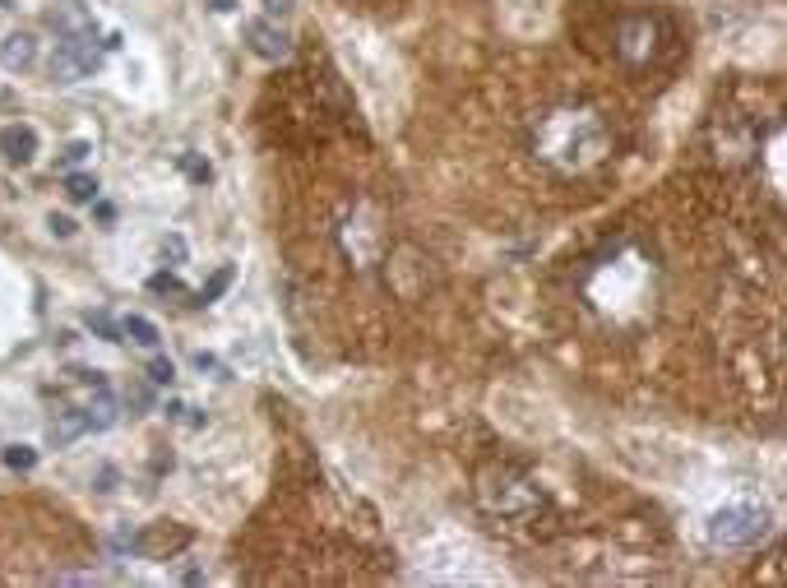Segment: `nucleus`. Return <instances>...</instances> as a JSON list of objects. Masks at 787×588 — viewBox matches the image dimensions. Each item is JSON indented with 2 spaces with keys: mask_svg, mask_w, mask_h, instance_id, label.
I'll list each match as a JSON object with an SVG mask.
<instances>
[{
  "mask_svg": "<svg viewBox=\"0 0 787 588\" xmlns=\"http://www.w3.org/2000/svg\"><path fill=\"white\" fill-rule=\"evenodd\" d=\"M528 153L542 167L561 172V176H574V172L598 167L612 153V130H607V121L593 107L551 102V107H542L533 116V126H528Z\"/></svg>",
  "mask_w": 787,
  "mask_h": 588,
  "instance_id": "nucleus-1",
  "label": "nucleus"
},
{
  "mask_svg": "<svg viewBox=\"0 0 787 588\" xmlns=\"http://www.w3.org/2000/svg\"><path fill=\"white\" fill-rule=\"evenodd\" d=\"M478 500L487 515H500V519H524L533 515V509L542 505V491L528 473H519V468H487V473L478 478Z\"/></svg>",
  "mask_w": 787,
  "mask_h": 588,
  "instance_id": "nucleus-2",
  "label": "nucleus"
},
{
  "mask_svg": "<svg viewBox=\"0 0 787 588\" xmlns=\"http://www.w3.org/2000/svg\"><path fill=\"white\" fill-rule=\"evenodd\" d=\"M773 533L769 509L760 505H723L714 519H708V542L714 546H755Z\"/></svg>",
  "mask_w": 787,
  "mask_h": 588,
  "instance_id": "nucleus-3",
  "label": "nucleus"
},
{
  "mask_svg": "<svg viewBox=\"0 0 787 588\" xmlns=\"http://www.w3.org/2000/svg\"><path fill=\"white\" fill-rule=\"evenodd\" d=\"M662 37H667V28L658 14H625L616 24V56L630 70H644L662 56Z\"/></svg>",
  "mask_w": 787,
  "mask_h": 588,
  "instance_id": "nucleus-4",
  "label": "nucleus"
},
{
  "mask_svg": "<svg viewBox=\"0 0 787 588\" xmlns=\"http://www.w3.org/2000/svg\"><path fill=\"white\" fill-rule=\"evenodd\" d=\"M190 528H181V524H148V528H139V533H130V537H121V546H130L135 556H144V561H167V556H176V552H185L190 546Z\"/></svg>",
  "mask_w": 787,
  "mask_h": 588,
  "instance_id": "nucleus-5",
  "label": "nucleus"
},
{
  "mask_svg": "<svg viewBox=\"0 0 787 588\" xmlns=\"http://www.w3.org/2000/svg\"><path fill=\"white\" fill-rule=\"evenodd\" d=\"M98 65H102V52L93 47V33L89 37H61L56 56H52V80L74 84V80H84V74H93Z\"/></svg>",
  "mask_w": 787,
  "mask_h": 588,
  "instance_id": "nucleus-6",
  "label": "nucleus"
},
{
  "mask_svg": "<svg viewBox=\"0 0 787 588\" xmlns=\"http://www.w3.org/2000/svg\"><path fill=\"white\" fill-rule=\"evenodd\" d=\"M246 43H251V52L264 56V61H283V56L292 52V37H288L279 24H269V19H251V24H246Z\"/></svg>",
  "mask_w": 787,
  "mask_h": 588,
  "instance_id": "nucleus-7",
  "label": "nucleus"
},
{
  "mask_svg": "<svg viewBox=\"0 0 787 588\" xmlns=\"http://www.w3.org/2000/svg\"><path fill=\"white\" fill-rule=\"evenodd\" d=\"M47 24L56 28V37H89L93 33V14L84 5H74V0H61V5L47 14Z\"/></svg>",
  "mask_w": 787,
  "mask_h": 588,
  "instance_id": "nucleus-8",
  "label": "nucleus"
},
{
  "mask_svg": "<svg viewBox=\"0 0 787 588\" xmlns=\"http://www.w3.org/2000/svg\"><path fill=\"white\" fill-rule=\"evenodd\" d=\"M79 413H84L89 431H107V426H116V394H111L102 380H93V399L79 408Z\"/></svg>",
  "mask_w": 787,
  "mask_h": 588,
  "instance_id": "nucleus-9",
  "label": "nucleus"
},
{
  "mask_svg": "<svg viewBox=\"0 0 787 588\" xmlns=\"http://www.w3.org/2000/svg\"><path fill=\"white\" fill-rule=\"evenodd\" d=\"M0 153H5L10 163H28L37 153V130L33 126H5L0 130Z\"/></svg>",
  "mask_w": 787,
  "mask_h": 588,
  "instance_id": "nucleus-10",
  "label": "nucleus"
},
{
  "mask_svg": "<svg viewBox=\"0 0 787 588\" xmlns=\"http://www.w3.org/2000/svg\"><path fill=\"white\" fill-rule=\"evenodd\" d=\"M37 61V43H33V33H10L5 43H0V65H10V70H28Z\"/></svg>",
  "mask_w": 787,
  "mask_h": 588,
  "instance_id": "nucleus-11",
  "label": "nucleus"
},
{
  "mask_svg": "<svg viewBox=\"0 0 787 588\" xmlns=\"http://www.w3.org/2000/svg\"><path fill=\"white\" fill-rule=\"evenodd\" d=\"M89 431V422H84V413H61L56 422H52V431H47V441L61 450V445H70V441H79Z\"/></svg>",
  "mask_w": 787,
  "mask_h": 588,
  "instance_id": "nucleus-12",
  "label": "nucleus"
},
{
  "mask_svg": "<svg viewBox=\"0 0 787 588\" xmlns=\"http://www.w3.org/2000/svg\"><path fill=\"white\" fill-rule=\"evenodd\" d=\"M121 334H126L130 343H139V347H157V338H163L148 316H126V320H121Z\"/></svg>",
  "mask_w": 787,
  "mask_h": 588,
  "instance_id": "nucleus-13",
  "label": "nucleus"
},
{
  "mask_svg": "<svg viewBox=\"0 0 787 588\" xmlns=\"http://www.w3.org/2000/svg\"><path fill=\"white\" fill-rule=\"evenodd\" d=\"M84 325L98 334V338H107V343H126V334H121V325H116L111 316H107V310H89V316H84Z\"/></svg>",
  "mask_w": 787,
  "mask_h": 588,
  "instance_id": "nucleus-14",
  "label": "nucleus"
},
{
  "mask_svg": "<svg viewBox=\"0 0 787 588\" xmlns=\"http://www.w3.org/2000/svg\"><path fill=\"white\" fill-rule=\"evenodd\" d=\"M65 194H70L74 204H89L93 194H98V181L84 176V172H70V176H65Z\"/></svg>",
  "mask_w": 787,
  "mask_h": 588,
  "instance_id": "nucleus-15",
  "label": "nucleus"
},
{
  "mask_svg": "<svg viewBox=\"0 0 787 588\" xmlns=\"http://www.w3.org/2000/svg\"><path fill=\"white\" fill-rule=\"evenodd\" d=\"M232 279H236V269H232V264H223V269L213 273V279H209V283L200 288V306H209V301H218V297H223V292L232 288Z\"/></svg>",
  "mask_w": 787,
  "mask_h": 588,
  "instance_id": "nucleus-16",
  "label": "nucleus"
},
{
  "mask_svg": "<svg viewBox=\"0 0 787 588\" xmlns=\"http://www.w3.org/2000/svg\"><path fill=\"white\" fill-rule=\"evenodd\" d=\"M0 459H5V468H14V473H33V468H37V450L33 445H10Z\"/></svg>",
  "mask_w": 787,
  "mask_h": 588,
  "instance_id": "nucleus-17",
  "label": "nucleus"
},
{
  "mask_svg": "<svg viewBox=\"0 0 787 588\" xmlns=\"http://www.w3.org/2000/svg\"><path fill=\"white\" fill-rule=\"evenodd\" d=\"M89 153H93V144H89V139H70V144L61 148V158H56V163H61V167H74V163H84Z\"/></svg>",
  "mask_w": 787,
  "mask_h": 588,
  "instance_id": "nucleus-18",
  "label": "nucleus"
},
{
  "mask_svg": "<svg viewBox=\"0 0 787 588\" xmlns=\"http://www.w3.org/2000/svg\"><path fill=\"white\" fill-rule=\"evenodd\" d=\"M148 380H153V384H172V380H176V366H172L167 357H153V362H148Z\"/></svg>",
  "mask_w": 787,
  "mask_h": 588,
  "instance_id": "nucleus-19",
  "label": "nucleus"
},
{
  "mask_svg": "<svg viewBox=\"0 0 787 588\" xmlns=\"http://www.w3.org/2000/svg\"><path fill=\"white\" fill-rule=\"evenodd\" d=\"M148 292H181V279H176V273H153Z\"/></svg>",
  "mask_w": 787,
  "mask_h": 588,
  "instance_id": "nucleus-20",
  "label": "nucleus"
},
{
  "mask_svg": "<svg viewBox=\"0 0 787 588\" xmlns=\"http://www.w3.org/2000/svg\"><path fill=\"white\" fill-rule=\"evenodd\" d=\"M181 167H185V176H190V181H200V185L213 176V172H209V163H200V158H181Z\"/></svg>",
  "mask_w": 787,
  "mask_h": 588,
  "instance_id": "nucleus-21",
  "label": "nucleus"
},
{
  "mask_svg": "<svg viewBox=\"0 0 787 588\" xmlns=\"http://www.w3.org/2000/svg\"><path fill=\"white\" fill-rule=\"evenodd\" d=\"M194 366H200V371H213V375H227V366L213 357V352H194Z\"/></svg>",
  "mask_w": 787,
  "mask_h": 588,
  "instance_id": "nucleus-22",
  "label": "nucleus"
},
{
  "mask_svg": "<svg viewBox=\"0 0 787 588\" xmlns=\"http://www.w3.org/2000/svg\"><path fill=\"white\" fill-rule=\"evenodd\" d=\"M126 403H135V408H148V403H153L148 384H130V389H126Z\"/></svg>",
  "mask_w": 787,
  "mask_h": 588,
  "instance_id": "nucleus-23",
  "label": "nucleus"
},
{
  "mask_svg": "<svg viewBox=\"0 0 787 588\" xmlns=\"http://www.w3.org/2000/svg\"><path fill=\"white\" fill-rule=\"evenodd\" d=\"M47 227L56 232V237H74V223H70L65 213H52V218H47Z\"/></svg>",
  "mask_w": 787,
  "mask_h": 588,
  "instance_id": "nucleus-24",
  "label": "nucleus"
},
{
  "mask_svg": "<svg viewBox=\"0 0 787 588\" xmlns=\"http://www.w3.org/2000/svg\"><path fill=\"white\" fill-rule=\"evenodd\" d=\"M163 255L181 264V260H185V242H181V237H167V242H163Z\"/></svg>",
  "mask_w": 787,
  "mask_h": 588,
  "instance_id": "nucleus-25",
  "label": "nucleus"
},
{
  "mask_svg": "<svg viewBox=\"0 0 787 588\" xmlns=\"http://www.w3.org/2000/svg\"><path fill=\"white\" fill-rule=\"evenodd\" d=\"M292 5H297V0H264L269 14H292Z\"/></svg>",
  "mask_w": 787,
  "mask_h": 588,
  "instance_id": "nucleus-26",
  "label": "nucleus"
},
{
  "mask_svg": "<svg viewBox=\"0 0 787 588\" xmlns=\"http://www.w3.org/2000/svg\"><path fill=\"white\" fill-rule=\"evenodd\" d=\"M209 5H213L218 14H232V10H236V0H209Z\"/></svg>",
  "mask_w": 787,
  "mask_h": 588,
  "instance_id": "nucleus-27",
  "label": "nucleus"
},
{
  "mask_svg": "<svg viewBox=\"0 0 787 588\" xmlns=\"http://www.w3.org/2000/svg\"><path fill=\"white\" fill-rule=\"evenodd\" d=\"M0 10H10V0H0Z\"/></svg>",
  "mask_w": 787,
  "mask_h": 588,
  "instance_id": "nucleus-28",
  "label": "nucleus"
}]
</instances>
